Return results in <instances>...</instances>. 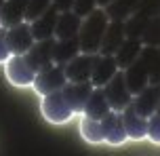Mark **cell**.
I'll return each mask as SVG.
<instances>
[{
	"instance_id": "obj_1",
	"label": "cell",
	"mask_w": 160,
	"mask_h": 156,
	"mask_svg": "<svg viewBox=\"0 0 160 156\" xmlns=\"http://www.w3.org/2000/svg\"><path fill=\"white\" fill-rule=\"evenodd\" d=\"M108 25H110V17L103 8H95L91 15L84 17L78 32L80 51L82 53H99Z\"/></svg>"
},
{
	"instance_id": "obj_2",
	"label": "cell",
	"mask_w": 160,
	"mask_h": 156,
	"mask_svg": "<svg viewBox=\"0 0 160 156\" xmlns=\"http://www.w3.org/2000/svg\"><path fill=\"white\" fill-rule=\"evenodd\" d=\"M40 114H42V118L47 123L61 127V124L70 123L76 116V112H74V108L70 103L68 95H65V91L59 89L55 93H48L44 97H40Z\"/></svg>"
},
{
	"instance_id": "obj_3",
	"label": "cell",
	"mask_w": 160,
	"mask_h": 156,
	"mask_svg": "<svg viewBox=\"0 0 160 156\" xmlns=\"http://www.w3.org/2000/svg\"><path fill=\"white\" fill-rule=\"evenodd\" d=\"M36 74H38V70L32 66V61L28 59V55H11L7 59V63H4V76L17 89L32 87Z\"/></svg>"
},
{
	"instance_id": "obj_4",
	"label": "cell",
	"mask_w": 160,
	"mask_h": 156,
	"mask_svg": "<svg viewBox=\"0 0 160 156\" xmlns=\"http://www.w3.org/2000/svg\"><path fill=\"white\" fill-rule=\"evenodd\" d=\"M68 84V76H65V68L59 63H51V66L38 70V74L34 78L32 89L38 93L40 97H44L48 93H55V91L63 89Z\"/></svg>"
},
{
	"instance_id": "obj_5",
	"label": "cell",
	"mask_w": 160,
	"mask_h": 156,
	"mask_svg": "<svg viewBox=\"0 0 160 156\" xmlns=\"http://www.w3.org/2000/svg\"><path fill=\"white\" fill-rule=\"evenodd\" d=\"M103 93H105V99H108L110 108L116 110V112H122V110L133 101V93H131L128 87H127L124 70L116 72V76H114L112 80L103 87Z\"/></svg>"
},
{
	"instance_id": "obj_6",
	"label": "cell",
	"mask_w": 160,
	"mask_h": 156,
	"mask_svg": "<svg viewBox=\"0 0 160 156\" xmlns=\"http://www.w3.org/2000/svg\"><path fill=\"white\" fill-rule=\"evenodd\" d=\"M34 42H36V38L32 34V25L28 21L7 28V44L11 55H25L34 47Z\"/></svg>"
},
{
	"instance_id": "obj_7",
	"label": "cell",
	"mask_w": 160,
	"mask_h": 156,
	"mask_svg": "<svg viewBox=\"0 0 160 156\" xmlns=\"http://www.w3.org/2000/svg\"><path fill=\"white\" fill-rule=\"evenodd\" d=\"M95 59H97V53H82V51H80L74 59H70V61L63 66L65 68V76H68V82L91 80Z\"/></svg>"
},
{
	"instance_id": "obj_8",
	"label": "cell",
	"mask_w": 160,
	"mask_h": 156,
	"mask_svg": "<svg viewBox=\"0 0 160 156\" xmlns=\"http://www.w3.org/2000/svg\"><path fill=\"white\" fill-rule=\"evenodd\" d=\"M120 114H122V123H124L128 139H133V141L148 139V120H150V118H145L143 114H139V110L135 108L133 101H131Z\"/></svg>"
},
{
	"instance_id": "obj_9",
	"label": "cell",
	"mask_w": 160,
	"mask_h": 156,
	"mask_svg": "<svg viewBox=\"0 0 160 156\" xmlns=\"http://www.w3.org/2000/svg\"><path fill=\"white\" fill-rule=\"evenodd\" d=\"M101 124H103V143L108 146H114L118 148L122 143H127L128 135L127 129H124V123H122V114L112 110L101 118Z\"/></svg>"
},
{
	"instance_id": "obj_10",
	"label": "cell",
	"mask_w": 160,
	"mask_h": 156,
	"mask_svg": "<svg viewBox=\"0 0 160 156\" xmlns=\"http://www.w3.org/2000/svg\"><path fill=\"white\" fill-rule=\"evenodd\" d=\"M116 72H120L116 55H108V53H97L95 66H93V74H91V82L93 87H105L112 80Z\"/></svg>"
},
{
	"instance_id": "obj_11",
	"label": "cell",
	"mask_w": 160,
	"mask_h": 156,
	"mask_svg": "<svg viewBox=\"0 0 160 156\" xmlns=\"http://www.w3.org/2000/svg\"><path fill=\"white\" fill-rule=\"evenodd\" d=\"M143 53V51H141ZM124 78H127V87L128 91L137 95L150 84V68H148V61H145L143 55H139L137 61H133L131 66L124 70Z\"/></svg>"
},
{
	"instance_id": "obj_12",
	"label": "cell",
	"mask_w": 160,
	"mask_h": 156,
	"mask_svg": "<svg viewBox=\"0 0 160 156\" xmlns=\"http://www.w3.org/2000/svg\"><path fill=\"white\" fill-rule=\"evenodd\" d=\"M82 25V17L76 15L72 8L70 11H59L55 23V38L57 40H68V38H76Z\"/></svg>"
},
{
	"instance_id": "obj_13",
	"label": "cell",
	"mask_w": 160,
	"mask_h": 156,
	"mask_svg": "<svg viewBox=\"0 0 160 156\" xmlns=\"http://www.w3.org/2000/svg\"><path fill=\"white\" fill-rule=\"evenodd\" d=\"M93 82L91 80H84V82H68L63 87L65 95L70 99V103H72L74 112L76 114H82L84 112V106H87L88 97H91V93H93Z\"/></svg>"
},
{
	"instance_id": "obj_14",
	"label": "cell",
	"mask_w": 160,
	"mask_h": 156,
	"mask_svg": "<svg viewBox=\"0 0 160 156\" xmlns=\"http://www.w3.org/2000/svg\"><path fill=\"white\" fill-rule=\"evenodd\" d=\"M133 103L135 108L139 110V114H143L145 118L158 110V103H160V84H148L141 93L133 95Z\"/></svg>"
},
{
	"instance_id": "obj_15",
	"label": "cell",
	"mask_w": 160,
	"mask_h": 156,
	"mask_svg": "<svg viewBox=\"0 0 160 156\" xmlns=\"http://www.w3.org/2000/svg\"><path fill=\"white\" fill-rule=\"evenodd\" d=\"M53 47H55V38H44V40H36L34 47L25 55L32 61V66L36 70H42L53 63Z\"/></svg>"
},
{
	"instance_id": "obj_16",
	"label": "cell",
	"mask_w": 160,
	"mask_h": 156,
	"mask_svg": "<svg viewBox=\"0 0 160 156\" xmlns=\"http://www.w3.org/2000/svg\"><path fill=\"white\" fill-rule=\"evenodd\" d=\"M57 15H59V8L51 7L44 13L40 15L38 19H34L32 23V34L36 40H44V38H55V23H57Z\"/></svg>"
},
{
	"instance_id": "obj_17",
	"label": "cell",
	"mask_w": 160,
	"mask_h": 156,
	"mask_svg": "<svg viewBox=\"0 0 160 156\" xmlns=\"http://www.w3.org/2000/svg\"><path fill=\"white\" fill-rule=\"evenodd\" d=\"M30 0H4V7L0 11V25L11 28L25 21V11H28Z\"/></svg>"
},
{
	"instance_id": "obj_18",
	"label": "cell",
	"mask_w": 160,
	"mask_h": 156,
	"mask_svg": "<svg viewBox=\"0 0 160 156\" xmlns=\"http://www.w3.org/2000/svg\"><path fill=\"white\" fill-rule=\"evenodd\" d=\"M78 133H80V137L87 141V143H91V146L103 143V124H101V120H97V118L80 114Z\"/></svg>"
},
{
	"instance_id": "obj_19",
	"label": "cell",
	"mask_w": 160,
	"mask_h": 156,
	"mask_svg": "<svg viewBox=\"0 0 160 156\" xmlns=\"http://www.w3.org/2000/svg\"><path fill=\"white\" fill-rule=\"evenodd\" d=\"M108 112H112V108H110L108 99H105L103 87H95L93 93H91V97H88V101H87V106H84V112H82V114L101 120Z\"/></svg>"
},
{
	"instance_id": "obj_20",
	"label": "cell",
	"mask_w": 160,
	"mask_h": 156,
	"mask_svg": "<svg viewBox=\"0 0 160 156\" xmlns=\"http://www.w3.org/2000/svg\"><path fill=\"white\" fill-rule=\"evenodd\" d=\"M141 51H143V47H141V42L137 40V38H124V42H122L118 47V51L114 53V55H116V61H118V68L120 70H127L133 61L139 59Z\"/></svg>"
},
{
	"instance_id": "obj_21",
	"label": "cell",
	"mask_w": 160,
	"mask_h": 156,
	"mask_svg": "<svg viewBox=\"0 0 160 156\" xmlns=\"http://www.w3.org/2000/svg\"><path fill=\"white\" fill-rule=\"evenodd\" d=\"M80 53V40L76 38H68V40H57L55 38V47H53V63L65 66L70 59H74Z\"/></svg>"
},
{
	"instance_id": "obj_22",
	"label": "cell",
	"mask_w": 160,
	"mask_h": 156,
	"mask_svg": "<svg viewBox=\"0 0 160 156\" xmlns=\"http://www.w3.org/2000/svg\"><path fill=\"white\" fill-rule=\"evenodd\" d=\"M51 7H53V0H30L28 2V11H25V21L32 23L34 19L44 15Z\"/></svg>"
},
{
	"instance_id": "obj_23",
	"label": "cell",
	"mask_w": 160,
	"mask_h": 156,
	"mask_svg": "<svg viewBox=\"0 0 160 156\" xmlns=\"http://www.w3.org/2000/svg\"><path fill=\"white\" fill-rule=\"evenodd\" d=\"M148 139L160 146V114L158 112H154L150 116V120H148Z\"/></svg>"
},
{
	"instance_id": "obj_24",
	"label": "cell",
	"mask_w": 160,
	"mask_h": 156,
	"mask_svg": "<svg viewBox=\"0 0 160 156\" xmlns=\"http://www.w3.org/2000/svg\"><path fill=\"white\" fill-rule=\"evenodd\" d=\"M95 0H74V4H72V11L76 13V15H80L82 19L87 15H91L93 11H95Z\"/></svg>"
},
{
	"instance_id": "obj_25",
	"label": "cell",
	"mask_w": 160,
	"mask_h": 156,
	"mask_svg": "<svg viewBox=\"0 0 160 156\" xmlns=\"http://www.w3.org/2000/svg\"><path fill=\"white\" fill-rule=\"evenodd\" d=\"M8 57H11V51L7 44V28L0 25V63H7Z\"/></svg>"
},
{
	"instance_id": "obj_26",
	"label": "cell",
	"mask_w": 160,
	"mask_h": 156,
	"mask_svg": "<svg viewBox=\"0 0 160 156\" xmlns=\"http://www.w3.org/2000/svg\"><path fill=\"white\" fill-rule=\"evenodd\" d=\"M2 7H4V0H0V11H2Z\"/></svg>"
}]
</instances>
